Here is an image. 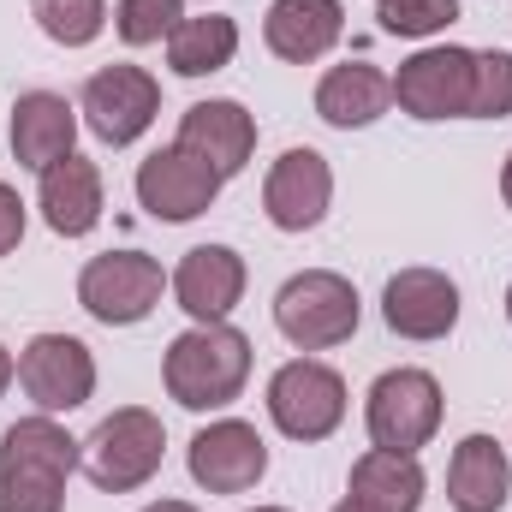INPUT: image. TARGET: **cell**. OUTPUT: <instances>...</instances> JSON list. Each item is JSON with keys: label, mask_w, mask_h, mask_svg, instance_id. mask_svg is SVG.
<instances>
[{"label": "cell", "mask_w": 512, "mask_h": 512, "mask_svg": "<svg viewBox=\"0 0 512 512\" xmlns=\"http://www.w3.org/2000/svg\"><path fill=\"white\" fill-rule=\"evenodd\" d=\"M18 239H24V197L0 179V256L18 251Z\"/></svg>", "instance_id": "28"}, {"label": "cell", "mask_w": 512, "mask_h": 512, "mask_svg": "<svg viewBox=\"0 0 512 512\" xmlns=\"http://www.w3.org/2000/svg\"><path fill=\"white\" fill-rule=\"evenodd\" d=\"M382 316L399 340H447L459 322V286L441 268H399L382 292Z\"/></svg>", "instance_id": "14"}, {"label": "cell", "mask_w": 512, "mask_h": 512, "mask_svg": "<svg viewBox=\"0 0 512 512\" xmlns=\"http://www.w3.org/2000/svg\"><path fill=\"white\" fill-rule=\"evenodd\" d=\"M334 512H370V507H364V501H352V495H346V501H340V507H334Z\"/></svg>", "instance_id": "32"}, {"label": "cell", "mask_w": 512, "mask_h": 512, "mask_svg": "<svg viewBox=\"0 0 512 512\" xmlns=\"http://www.w3.org/2000/svg\"><path fill=\"white\" fill-rule=\"evenodd\" d=\"M185 18V0H114V30L131 48H149V42H167Z\"/></svg>", "instance_id": "25"}, {"label": "cell", "mask_w": 512, "mask_h": 512, "mask_svg": "<svg viewBox=\"0 0 512 512\" xmlns=\"http://www.w3.org/2000/svg\"><path fill=\"white\" fill-rule=\"evenodd\" d=\"M358 286L334 268H304L292 274L280 292H274V328L298 346V352H328V346H346L358 334Z\"/></svg>", "instance_id": "3"}, {"label": "cell", "mask_w": 512, "mask_h": 512, "mask_svg": "<svg viewBox=\"0 0 512 512\" xmlns=\"http://www.w3.org/2000/svg\"><path fill=\"white\" fill-rule=\"evenodd\" d=\"M441 382L429 370H387L376 376L370 399H364V429H370V447H387V453H417L435 441L441 429Z\"/></svg>", "instance_id": "6"}, {"label": "cell", "mask_w": 512, "mask_h": 512, "mask_svg": "<svg viewBox=\"0 0 512 512\" xmlns=\"http://www.w3.org/2000/svg\"><path fill=\"white\" fill-rule=\"evenodd\" d=\"M36 24L60 48H90L108 30V0H30Z\"/></svg>", "instance_id": "24"}, {"label": "cell", "mask_w": 512, "mask_h": 512, "mask_svg": "<svg viewBox=\"0 0 512 512\" xmlns=\"http://www.w3.org/2000/svg\"><path fill=\"white\" fill-rule=\"evenodd\" d=\"M507 495H512L507 447L495 435H465L453 447V465H447V501H453V512H501Z\"/></svg>", "instance_id": "21"}, {"label": "cell", "mask_w": 512, "mask_h": 512, "mask_svg": "<svg viewBox=\"0 0 512 512\" xmlns=\"http://www.w3.org/2000/svg\"><path fill=\"white\" fill-rule=\"evenodd\" d=\"M471 72H477V54L471 48H417L411 60H399L393 72V102L399 114L435 126V120H471Z\"/></svg>", "instance_id": "7"}, {"label": "cell", "mask_w": 512, "mask_h": 512, "mask_svg": "<svg viewBox=\"0 0 512 512\" xmlns=\"http://www.w3.org/2000/svg\"><path fill=\"white\" fill-rule=\"evenodd\" d=\"M161 382H167V399L185 411H221L251 382V340L233 322H197L167 346Z\"/></svg>", "instance_id": "2"}, {"label": "cell", "mask_w": 512, "mask_h": 512, "mask_svg": "<svg viewBox=\"0 0 512 512\" xmlns=\"http://www.w3.org/2000/svg\"><path fill=\"white\" fill-rule=\"evenodd\" d=\"M179 149H191L221 179H233V173H245V161L256 155V114H245V102H227V96L197 102L179 120Z\"/></svg>", "instance_id": "16"}, {"label": "cell", "mask_w": 512, "mask_h": 512, "mask_svg": "<svg viewBox=\"0 0 512 512\" xmlns=\"http://www.w3.org/2000/svg\"><path fill=\"white\" fill-rule=\"evenodd\" d=\"M340 36H346V6L340 0H274L268 18H262V42L286 66L322 60Z\"/></svg>", "instance_id": "18"}, {"label": "cell", "mask_w": 512, "mask_h": 512, "mask_svg": "<svg viewBox=\"0 0 512 512\" xmlns=\"http://www.w3.org/2000/svg\"><path fill=\"white\" fill-rule=\"evenodd\" d=\"M78 459L84 441H72L54 417H18L0 435V512H60Z\"/></svg>", "instance_id": "1"}, {"label": "cell", "mask_w": 512, "mask_h": 512, "mask_svg": "<svg viewBox=\"0 0 512 512\" xmlns=\"http://www.w3.org/2000/svg\"><path fill=\"white\" fill-rule=\"evenodd\" d=\"M161 453H167V429L155 411L143 405H120L114 417H102L84 441V471L102 495H131L143 489L155 471H161Z\"/></svg>", "instance_id": "4"}, {"label": "cell", "mask_w": 512, "mask_h": 512, "mask_svg": "<svg viewBox=\"0 0 512 512\" xmlns=\"http://www.w3.org/2000/svg\"><path fill=\"white\" fill-rule=\"evenodd\" d=\"M507 322H512V286H507Z\"/></svg>", "instance_id": "33"}, {"label": "cell", "mask_w": 512, "mask_h": 512, "mask_svg": "<svg viewBox=\"0 0 512 512\" xmlns=\"http://www.w3.org/2000/svg\"><path fill=\"white\" fill-rule=\"evenodd\" d=\"M12 376H18V358H12V352H6V346H0V393H6V387H12Z\"/></svg>", "instance_id": "29"}, {"label": "cell", "mask_w": 512, "mask_h": 512, "mask_svg": "<svg viewBox=\"0 0 512 512\" xmlns=\"http://www.w3.org/2000/svg\"><path fill=\"white\" fill-rule=\"evenodd\" d=\"M262 471H268V441L245 417H221V423L191 435V477H197V489L245 495V489L262 483Z\"/></svg>", "instance_id": "12"}, {"label": "cell", "mask_w": 512, "mask_h": 512, "mask_svg": "<svg viewBox=\"0 0 512 512\" xmlns=\"http://www.w3.org/2000/svg\"><path fill=\"white\" fill-rule=\"evenodd\" d=\"M78 143V108L54 90H24L12 102V161L30 173H48L54 161H66Z\"/></svg>", "instance_id": "17"}, {"label": "cell", "mask_w": 512, "mask_h": 512, "mask_svg": "<svg viewBox=\"0 0 512 512\" xmlns=\"http://www.w3.org/2000/svg\"><path fill=\"white\" fill-rule=\"evenodd\" d=\"M18 387L30 393V405L42 417L54 411H78L96 393V352L78 334H36L18 352Z\"/></svg>", "instance_id": "9"}, {"label": "cell", "mask_w": 512, "mask_h": 512, "mask_svg": "<svg viewBox=\"0 0 512 512\" xmlns=\"http://www.w3.org/2000/svg\"><path fill=\"white\" fill-rule=\"evenodd\" d=\"M239 54V24L221 18V12H203V18H179V30L167 36V66L179 78H209V72H227Z\"/></svg>", "instance_id": "23"}, {"label": "cell", "mask_w": 512, "mask_h": 512, "mask_svg": "<svg viewBox=\"0 0 512 512\" xmlns=\"http://www.w3.org/2000/svg\"><path fill=\"white\" fill-rule=\"evenodd\" d=\"M423 465L417 453H387V447H370L358 465H352V501H364L370 512H417L423 507Z\"/></svg>", "instance_id": "22"}, {"label": "cell", "mask_w": 512, "mask_h": 512, "mask_svg": "<svg viewBox=\"0 0 512 512\" xmlns=\"http://www.w3.org/2000/svg\"><path fill=\"white\" fill-rule=\"evenodd\" d=\"M328 203H334V167H328V155H316V149H286V155L268 167L262 209H268V221H274L280 233H310V227H322Z\"/></svg>", "instance_id": "13"}, {"label": "cell", "mask_w": 512, "mask_h": 512, "mask_svg": "<svg viewBox=\"0 0 512 512\" xmlns=\"http://www.w3.org/2000/svg\"><path fill=\"white\" fill-rule=\"evenodd\" d=\"M143 512H197L191 501H155V507H143Z\"/></svg>", "instance_id": "30"}, {"label": "cell", "mask_w": 512, "mask_h": 512, "mask_svg": "<svg viewBox=\"0 0 512 512\" xmlns=\"http://www.w3.org/2000/svg\"><path fill=\"white\" fill-rule=\"evenodd\" d=\"M512 114V54L483 48L471 72V120H507Z\"/></svg>", "instance_id": "26"}, {"label": "cell", "mask_w": 512, "mask_h": 512, "mask_svg": "<svg viewBox=\"0 0 512 512\" xmlns=\"http://www.w3.org/2000/svg\"><path fill=\"white\" fill-rule=\"evenodd\" d=\"M387 108H393V78L382 66H370V60L328 66L322 84H316V114H322V126H334V131L376 126Z\"/></svg>", "instance_id": "19"}, {"label": "cell", "mask_w": 512, "mask_h": 512, "mask_svg": "<svg viewBox=\"0 0 512 512\" xmlns=\"http://www.w3.org/2000/svg\"><path fill=\"white\" fill-rule=\"evenodd\" d=\"M167 286L191 322H227L245 298V256L233 245H197V251L179 256Z\"/></svg>", "instance_id": "15"}, {"label": "cell", "mask_w": 512, "mask_h": 512, "mask_svg": "<svg viewBox=\"0 0 512 512\" xmlns=\"http://www.w3.org/2000/svg\"><path fill=\"white\" fill-rule=\"evenodd\" d=\"M36 209H42V221H48L60 239L96 233V221H102V173H96V161H84L78 149H72L66 161H54V167L42 173Z\"/></svg>", "instance_id": "20"}, {"label": "cell", "mask_w": 512, "mask_h": 512, "mask_svg": "<svg viewBox=\"0 0 512 512\" xmlns=\"http://www.w3.org/2000/svg\"><path fill=\"white\" fill-rule=\"evenodd\" d=\"M161 292H167V274H161L155 256H143V251H102V256H90L84 274H78V304L96 322H108V328L143 322L161 304Z\"/></svg>", "instance_id": "8"}, {"label": "cell", "mask_w": 512, "mask_h": 512, "mask_svg": "<svg viewBox=\"0 0 512 512\" xmlns=\"http://www.w3.org/2000/svg\"><path fill=\"white\" fill-rule=\"evenodd\" d=\"M268 417L286 441H328L346 423V376L322 358H292L268 376Z\"/></svg>", "instance_id": "5"}, {"label": "cell", "mask_w": 512, "mask_h": 512, "mask_svg": "<svg viewBox=\"0 0 512 512\" xmlns=\"http://www.w3.org/2000/svg\"><path fill=\"white\" fill-rule=\"evenodd\" d=\"M501 197H507V209H512V155H507V167H501Z\"/></svg>", "instance_id": "31"}, {"label": "cell", "mask_w": 512, "mask_h": 512, "mask_svg": "<svg viewBox=\"0 0 512 512\" xmlns=\"http://www.w3.org/2000/svg\"><path fill=\"white\" fill-rule=\"evenodd\" d=\"M78 114H84V126L96 131L102 143L126 149V143H137L143 131L155 126L161 84L143 66H102V72H90V84L78 96Z\"/></svg>", "instance_id": "10"}, {"label": "cell", "mask_w": 512, "mask_h": 512, "mask_svg": "<svg viewBox=\"0 0 512 512\" xmlns=\"http://www.w3.org/2000/svg\"><path fill=\"white\" fill-rule=\"evenodd\" d=\"M256 512H286V507H256Z\"/></svg>", "instance_id": "34"}, {"label": "cell", "mask_w": 512, "mask_h": 512, "mask_svg": "<svg viewBox=\"0 0 512 512\" xmlns=\"http://www.w3.org/2000/svg\"><path fill=\"white\" fill-rule=\"evenodd\" d=\"M221 173L209 167V161H197L191 149H179V143H167V149H155V155H143L137 161V203L155 215V221H197L203 209H215V197H221Z\"/></svg>", "instance_id": "11"}, {"label": "cell", "mask_w": 512, "mask_h": 512, "mask_svg": "<svg viewBox=\"0 0 512 512\" xmlns=\"http://www.w3.org/2000/svg\"><path fill=\"white\" fill-rule=\"evenodd\" d=\"M376 18H382L387 36L423 42V36H435L459 18V0H376Z\"/></svg>", "instance_id": "27"}]
</instances>
